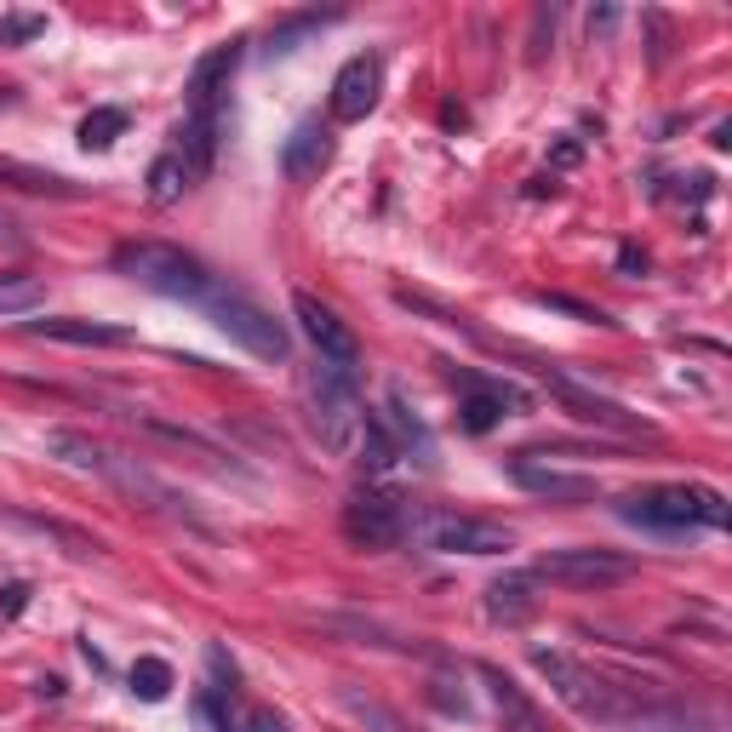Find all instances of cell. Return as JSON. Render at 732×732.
I'll list each match as a JSON object with an SVG mask.
<instances>
[{"mask_svg": "<svg viewBox=\"0 0 732 732\" xmlns=\"http://www.w3.org/2000/svg\"><path fill=\"white\" fill-rule=\"evenodd\" d=\"M46 452H52L57 463H70V470H86V475H97V481L121 487L126 498H138V504H149V510L184 515L178 492L166 487L160 475H149L138 458H126V452H115V447H104V441L81 436V429H46Z\"/></svg>", "mask_w": 732, "mask_h": 732, "instance_id": "cell-1", "label": "cell"}, {"mask_svg": "<svg viewBox=\"0 0 732 732\" xmlns=\"http://www.w3.org/2000/svg\"><path fill=\"white\" fill-rule=\"evenodd\" d=\"M115 275L138 281L144 292H160V297H184V304H195V310L218 292V275L195 252H184L172 241H126V247H115Z\"/></svg>", "mask_w": 732, "mask_h": 732, "instance_id": "cell-2", "label": "cell"}, {"mask_svg": "<svg viewBox=\"0 0 732 732\" xmlns=\"http://www.w3.org/2000/svg\"><path fill=\"white\" fill-rule=\"evenodd\" d=\"M618 515L647 532H687V526H726L732 510L710 487H641L618 498Z\"/></svg>", "mask_w": 732, "mask_h": 732, "instance_id": "cell-3", "label": "cell"}, {"mask_svg": "<svg viewBox=\"0 0 732 732\" xmlns=\"http://www.w3.org/2000/svg\"><path fill=\"white\" fill-rule=\"evenodd\" d=\"M310 418H315V436L332 458H344L360 436V395H355V373L349 366H310Z\"/></svg>", "mask_w": 732, "mask_h": 732, "instance_id": "cell-4", "label": "cell"}, {"mask_svg": "<svg viewBox=\"0 0 732 732\" xmlns=\"http://www.w3.org/2000/svg\"><path fill=\"white\" fill-rule=\"evenodd\" d=\"M201 310H207V321L223 332V338H229V344H241L247 355H258V360H275V366L292 355L286 326H281L270 310H263V304H252V297H241V292H223V286H218Z\"/></svg>", "mask_w": 732, "mask_h": 732, "instance_id": "cell-5", "label": "cell"}, {"mask_svg": "<svg viewBox=\"0 0 732 732\" xmlns=\"http://www.w3.org/2000/svg\"><path fill=\"white\" fill-rule=\"evenodd\" d=\"M407 544H418L429 555H510L515 550V538L498 521H475L458 510H418Z\"/></svg>", "mask_w": 732, "mask_h": 732, "instance_id": "cell-6", "label": "cell"}, {"mask_svg": "<svg viewBox=\"0 0 732 732\" xmlns=\"http://www.w3.org/2000/svg\"><path fill=\"white\" fill-rule=\"evenodd\" d=\"M412 515H418V504H407V498L360 487L344 510V538L355 550H401L412 538Z\"/></svg>", "mask_w": 732, "mask_h": 732, "instance_id": "cell-7", "label": "cell"}, {"mask_svg": "<svg viewBox=\"0 0 732 732\" xmlns=\"http://www.w3.org/2000/svg\"><path fill=\"white\" fill-rule=\"evenodd\" d=\"M532 578H550V584H567V589H613L636 578V561L618 555V550H544L532 561Z\"/></svg>", "mask_w": 732, "mask_h": 732, "instance_id": "cell-8", "label": "cell"}, {"mask_svg": "<svg viewBox=\"0 0 732 732\" xmlns=\"http://www.w3.org/2000/svg\"><path fill=\"white\" fill-rule=\"evenodd\" d=\"M510 481L532 498H550V504H589L595 498V475H573V470H555V463H544L538 452H515L510 463Z\"/></svg>", "mask_w": 732, "mask_h": 732, "instance_id": "cell-9", "label": "cell"}, {"mask_svg": "<svg viewBox=\"0 0 732 732\" xmlns=\"http://www.w3.org/2000/svg\"><path fill=\"white\" fill-rule=\"evenodd\" d=\"M292 315H297V326H304V338L321 349V360H332V366H355L360 360L355 332L338 321V310H326L315 292H292Z\"/></svg>", "mask_w": 732, "mask_h": 732, "instance_id": "cell-10", "label": "cell"}, {"mask_svg": "<svg viewBox=\"0 0 732 732\" xmlns=\"http://www.w3.org/2000/svg\"><path fill=\"white\" fill-rule=\"evenodd\" d=\"M538 378L567 401L584 423H602V429H618V436H652V423H641L636 412H624L618 401H607V395H595V389H584L578 378H567V373H555V366H538Z\"/></svg>", "mask_w": 732, "mask_h": 732, "instance_id": "cell-11", "label": "cell"}, {"mask_svg": "<svg viewBox=\"0 0 732 732\" xmlns=\"http://www.w3.org/2000/svg\"><path fill=\"white\" fill-rule=\"evenodd\" d=\"M378 92H384V63H378V52H360L338 70V81H332L326 109H332V121H366L378 104Z\"/></svg>", "mask_w": 732, "mask_h": 732, "instance_id": "cell-12", "label": "cell"}, {"mask_svg": "<svg viewBox=\"0 0 732 732\" xmlns=\"http://www.w3.org/2000/svg\"><path fill=\"white\" fill-rule=\"evenodd\" d=\"M326 166H332V132L321 121H297L292 138L281 144V172L292 184H315Z\"/></svg>", "mask_w": 732, "mask_h": 732, "instance_id": "cell-13", "label": "cell"}, {"mask_svg": "<svg viewBox=\"0 0 732 732\" xmlns=\"http://www.w3.org/2000/svg\"><path fill=\"white\" fill-rule=\"evenodd\" d=\"M475 676L487 681V692H492V704H498V721H504V732H555L550 726V715L532 704V698L498 670V663H475Z\"/></svg>", "mask_w": 732, "mask_h": 732, "instance_id": "cell-14", "label": "cell"}, {"mask_svg": "<svg viewBox=\"0 0 732 732\" xmlns=\"http://www.w3.org/2000/svg\"><path fill=\"white\" fill-rule=\"evenodd\" d=\"M241 46L247 41H223L189 70V109H223V92L241 70Z\"/></svg>", "mask_w": 732, "mask_h": 732, "instance_id": "cell-15", "label": "cell"}, {"mask_svg": "<svg viewBox=\"0 0 732 732\" xmlns=\"http://www.w3.org/2000/svg\"><path fill=\"white\" fill-rule=\"evenodd\" d=\"M218 132H223V109H189L184 126H178V160H184V172L189 184H201L212 172V155H218Z\"/></svg>", "mask_w": 732, "mask_h": 732, "instance_id": "cell-16", "label": "cell"}, {"mask_svg": "<svg viewBox=\"0 0 732 732\" xmlns=\"http://www.w3.org/2000/svg\"><path fill=\"white\" fill-rule=\"evenodd\" d=\"M35 338H57V344H81V349H121L132 344V326H109V321H81V315H52V321H29Z\"/></svg>", "mask_w": 732, "mask_h": 732, "instance_id": "cell-17", "label": "cell"}, {"mask_svg": "<svg viewBox=\"0 0 732 732\" xmlns=\"http://www.w3.org/2000/svg\"><path fill=\"white\" fill-rule=\"evenodd\" d=\"M487 618L504 624V629L538 618V578H532V573H504L487 589Z\"/></svg>", "mask_w": 732, "mask_h": 732, "instance_id": "cell-18", "label": "cell"}, {"mask_svg": "<svg viewBox=\"0 0 732 732\" xmlns=\"http://www.w3.org/2000/svg\"><path fill=\"white\" fill-rule=\"evenodd\" d=\"M378 423H389L395 429V447H401V458H412V463H423V470H429V463H436V441H429V429H423V418H412L407 412V395L401 389H389V401H384V418Z\"/></svg>", "mask_w": 732, "mask_h": 732, "instance_id": "cell-19", "label": "cell"}, {"mask_svg": "<svg viewBox=\"0 0 732 732\" xmlns=\"http://www.w3.org/2000/svg\"><path fill=\"white\" fill-rule=\"evenodd\" d=\"M344 12H297V18H286V23H275L270 29V41H263V57H292L297 46H304L310 35H321V29H332Z\"/></svg>", "mask_w": 732, "mask_h": 732, "instance_id": "cell-20", "label": "cell"}, {"mask_svg": "<svg viewBox=\"0 0 732 732\" xmlns=\"http://www.w3.org/2000/svg\"><path fill=\"white\" fill-rule=\"evenodd\" d=\"M355 463L366 475H389L395 463H401V447L389 441V429L378 418H360V436H355Z\"/></svg>", "mask_w": 732, "mask_h": 732, "instance_id": "cell-21", "label": "cell"}, {"mask_svg": "<svg viewBox=\"0 0 732 732\" xmlns=\"http://www.w3.org/2000/svg\"><path fill=\"white\" fill-rule=\"evenodd\" d=\"M132 423H144L149 429V436H160V441H178V447H189V452H201L207 463H212V470H229V458L207 441V436H195V429H184V423H166V418H155V412H126Z\"/></svg>", "mask_w": 732, "mask_h": 732, "instance_id": "cell-22", "label": "cell"}, {"mask_svg": "<svg viewBox=\"0 0 732 732\" xmlns=\"http://www.w3.org/2000/svg\"><path fill=\"white\" fill-rule=\"evenodd\" d=\"M46 304V286L35 275H18V270H0V321L7 315H29Z\"/></svg>", "mask_w": 732, "mask_h": 732, "instance_id": "cell-23", "label": "cell"}, {"mask_svg": "<svg viewBox=\"0 0 732 732\" xmlns=\"http://www.w3.org/2000/svg\"><path fill=\"white\" fill-rule=\"evenodd\" d=\"M126 126H132V115L126 109H92L86 121H81V149H92V155H104V149H115V138H126Z\"/></svg>", "mask_w": 732, "mask_h": 732, "instance_id": "cell-24", "label": "cell"}, {"mask_svg": "<svg viewBox=\"0 0 732 732\" xmlns=\"http://www.w3.org/2000/svg\"><path fill=\"white\" fill-rule=\"evenodd\" d=\"M12 521H18V526H29V532H46V538H57L63 550H70V555H81V561L104 550V544L92 538V532H81V526H70V521H52V515H23V510H18Z\"/></svg>", "mask_w": 732, "mask_h": 732, "instance_id": "cell-25", "label": "cell"}, {"mask_svg": "<svg viewBox=\"0 0 732 732\" xmlns=\"http://www.w3.org/2000/svg\"><path fill=\"white\" fill-rule=\"evenodd\" d=\"M184 189H195L189 172H184V160H178V155H160V160L149 166V201H155V207H172V201H184Z\"/></svg>", "mask_w": 732, "mask_h": 732, "instance_id": "cell-26", "label": "cell"}, {"mask_svg": "<svg viewBox=\"0 0 732 732\" xmlns=\"http://www.w3.org/2000/svg\"><path fill=\"white\" fill-rule=\"evenodd\" d=\"M126 681H132V692H138L144 704H160V698L172 692V663H166V658H138Z\"/></svg>", "mask_w": 732, "mask_h": 732, "instance_id": "cell-27", "label": "cell"}, {"mask_svg": "<svg viewBox=\"0 0 732 732\" xmlns=\"http://www.w3.org/2000/svg\"><path fill=\"white\" fill-rule=\"evenodd\" d=\"M0 178H12V184H18V189H29V195H63V201H75V195H81L70 178H57V172H35V166H12V160L0 166Z\"/></svg>", "mask_w": 732, "mask_h": 732, "instance_id": "cell-28", "label": "cell"}, {"mask_svg": "<svg viewBox=\"0 0 732 732\" xmlns=\"http://www.w3.org/2000/svg\"><path fill=\"white\" fill-rule=\"evenodd\" d=\"M344 704H349V715H355V721H360L366 732H412V726H407L401 715H395V710H384L378 698H360L355 687L344 692Z\"/></svg>", "mask_w": 732, "mask_h": 732, "instance_id": "cell-29", "label": "cell"}, {"mask_svg": "<svg viewBox=\"0 0 732 732\" xmlns=\"http://www.w3.org/2000/svg\"><path fill=\"white\" fill-rule=\"evenodd\" d=\"M538 304H544V310H561V315H573V321H589V326H595V321H607L602 310L578 304V297H567V292H538Z\"/></svg>", "mask_w": 732, "mask_h": 732, "instance_id": "cell-30", "label": "cell"}, {"mask_svg": "<svg viewBox=\"0 0 732 732\" xmlns=\"http://www.w3.org/2000/svg\"><path fill=\"white\" fill-rule=\"evenodd\" d=\"M207 663H212V681H218L212 692L229 698V692H236V663H229V652L223 647H207Z\"/></svg>", "mask_w": 732, "mask_h": 732, "instance_id": "cell-31", "label": "cell"}, {"mask_svg": "<svg viewBox=\"0 0 732 732\" xmlns=\"http://www.w3.org/2000/svg\"><path fill=\"white\" fill-rule=\"evenodd\" d=\"M41 18H7V23H0V46H18V41H35L41 35Z\"/></svg>", "mask_w": 732, "mask_h": 732, "instance_id": "cell-32", "label": "cell"}, {"mask_svg": "<svg viewBox=\"0 0 732 732\" xmlns=\"http://www.w3.org/2000/svg\"><path fill=\"white\" fill-rule=\"evenodd\" d=\"M29 595H35V589H29L23 578H12V584H0V618H18V613L29 607Z\"/></svg>", "mask_w": 732, "mask_h": 732, "instance_id": "cell-33", "label": "cell"}, {"mask_svg": "<svg viewBox=\"0 0 732 732\" xmlns=\"http://www.w3.org/2000/svg\"><path fill=\"white\" fill-rule=\"evenodd\" d=\"M584 160V144L578 138H561L555 149H550V166H578Z\"/></svg>", "mask_w": 732, "mask_h": 732, "instance_id": "cell-34", "label": "cell"}, {"mask_svg": "<svg viewBox=\"0 0 732 732\" xmlns=\"http://www.w3.org/2000/svg\"><path fill=\"white\" fill-rule=\"evenodd\" d=\"M618 270L624 275H647V252L641 247H618Z\"/></svg>", "mask_w": 732, "mask_h": 732, "instance_id": "cell-35", "label": "cell"}, {"mask_svg": "<svg viewBox=\"0 0 732 732\" xmlns=\"http://www.w3.org/2000/svg\"><path fill=\"white\" fill-rule=\"evenodd\" d=\"M618 29V7H602V12H589V35H613Z\"/></svg>", "mask_w": 732, "mask_h": 732, "instance_id": "cell-36", "label": "cell"}, {"mask_svg": "<svg viewBox=\"0 0 732 732\" xmlns=\"http://www.w3.org/2000/svg\"><path fill=\"white\" fill-rule=\"evenodd\" d=\"M252 732H286V726H281V715H270V710H258V715H252Z\"/></svg>", "mask_w": 732, "mask_h": 732, "instance_id": "cell-37", "label": "cell"}, {"mask_svg": "<svg viewBox=\"0 0 732 732\" xmlns=\"http://www.w3.org/2000/svg\"><path fill=\"white\" fill-rule=\"evenodd\" d=\"M7 236H12V218H7V212H0V241H7Z\"/></svg>", "mask_w": 732, "mask_h": 732, "instance_id": "cell-38", "label": "cell"}]
</instances>
